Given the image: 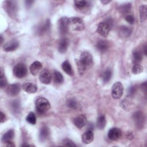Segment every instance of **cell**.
<instances>
[{"label":"cell","instance_id":"1","mask_svg":"<svg viewBox=\"0 0 147 147\" xmlns=\"http://www.w3.org/2000/svg\"><path fill=\"white\" fill-rule=\"evenodd\" d=\"M113 21L111 18L107 19L105 21L100 22L98 25V33L103 37H107L110 30L113 26Z\"/></svg>","mask_w":147,"mask_h":147},{"label":"cell","instance_id":"2","mask_svg":"<svg viewBox=\"0 0 147 147\" xmlns=\"http://www.w3.org/2000/svg\"><path fill=\"white\" fill-rule=\"evenodd\" d=\"M36 107L38 113L43 114L51 108V105L46 98L40 97L36 100Z\"/></svg>","mask_w":147,"mask_h":147},{"label":"cell","instance_id":"3","mask_svg":"<svg viewBox=\"0 0 147 147\" xmlns=\"http://www.w3.org/2000/svg\"><path fill=\"white\" fill-rule=\"evenodd\" d=\"M69 27L76 31H82L84 29L85 25L83 20L78 17H74L68 18Z\"/></svg>","mask_w":147,"mask_h":147},{"label":"cell","instance_id":"4","mask_svg":"<svg viewBox=\"0 0 147 147\" xmlns=\"http://www.w3.org/2000/svg\"><path fill=\"white\" fill-rule=\"evenodd\" d=\"M13 72L16 77L22 78L27 74V68L24 64L18 63L14 67Z\"/></svg>","mask_w":147,"mask_h":147},{"label":"cell","instance_id":"5","mask_svg":"<svg viewBox=\"0 0 147 147\" xmlns=\"http://www.w3.org/2000/svg\"><path fill=\"white\" fill-rule=\"evenodd\" d=\"M123 87L122 84L119 82L115 83L112 86L111 88L112 97L115 99H119L123 94Z\"/></svg>","mask_w":147,"mask_h":147},{"label":"cell","instance_id":"6","mask_svg":"<svg viewBox=\"0 0 147 147\" xmlns=\"http://www.w3.org/2000/svg\"><path fill=\"white\" fill-rule=\"evenodd\" d=\"M68 18L65 17H61L58 22V29L60 34L61 36L65 35L68 32Z\"/></svg>","mask_w":147,"mask_h":147},{"label":"cell","instance_id":"7","mask_svg":"<svg viewBox=\"0 0 147 147\" xmlns=\"http://www.w3.org/2000/svg\"><path fill=\"white\" fill-rule=\"evenodd\" d=\"M79 60L87 68L92 65L93 62V58L90 52L87 51H84L81 53Z\"/></svg>","mask_w":147,"mask_h":147},{"label":"cell","instance_id":"8","mask_svg":"<svg viewBox=\"0 0 147 147\" xmlns=\"http://www.w3.org/2000/svg\"><path fill=\"white\" fill-rule=\"evenodd\" d=\"M133 118L138 128L141 129L143 127L145 122V117L142 112L137 111L134 113L133 115Z\"/></svg>","mask_w":147,"mask_h":147},{"label":"cell","instance_id":"9","mask_svg":"<svg viewBox=\"0 0 147 147\" xmlns=\"http://www.w3.org/2000/svg\"><path fill=\"white\" fill-rule=\"evenodd\" d=\"M21 90L20 85L17 83L10 84L6 88V93L10 96H15L17 95Z\"/></svg>","mask_w":147,"mask_h":147},{"label":"cell","instance_id":"10","mask_svg":"<svg viewBox=\"0 0 147 147\" xmlns=\"http://www.w3.org/2000/svg\"><path fill=\"white\" fill-rule=\"evenodd\" d=\"M39 79L40 81L44 84H49L51 81V75L49 71L46 69H43L40 73Z\"/></svg>","mask_w":147,"mask_h":147},{"label":"cell","instance_id":"11","mask_svg":"<svg viewBox=\"0 0 147 147\" xmlns=\"http://www.w3.org/2000/svg\"><path fill=\"white\" fill-rule=\"evenodd\" d=\"M122 136L121 129L117 127H113L109 130L108 132V137L113 141H116L120 138Z\"/></svg>","mask_w":147,"mask_h":147},{"label":"cell","instance_id":"12","mask_svg":"<svg viewBox=\"0 0 147 147\" xmlns=\"http://www.w3.org/2000/svg\"><path fill=\"white\" fill-rule=\"evenodd\" d=\"M74 123L77 127L80 129L86 125L87 118L84 115L80 114L74 118Z\"/></svg>","mask_w":147,"mask_h":147},{"label":"cell","instance_id":"13","mask_svg":"<svg viewBox=\"0 0 147 147\" xmlns=\"http://www.w3.org/2000/svg\"><path fill=\"white\" fill-rule=\"evenodd\" d=\"M42 68V64L38 61H34L30 65V71L33 75L36 76L40 72Z\"/></svg>","mask_w":147,"mask_h":147},{"label":"cell","instance_id":"14","mask_svg":"<svg viewBox=\"0 0 147 147\" xmlns=\"http://www.w3.org/2000/svg\"><path fill=\"white\" fill-rule=\"evenodd\" d=\"M94 134L92 130H87L84 133L82 137V141L83 143L86 144H88L92 142L94 140Z\"/></svg>","mask_w":147,"mask_h":147},{"label":"cell","instance_id":"15","mask_svg":"<svg viewBox=\"0 0 147 147\" xmlns=\"http://www.w3.org/2000/svg\"><path fill=\"white\" fill-rule=\"evenodd\" d=\"M19 46V42L17 40H12L3 46V49L6 52H11L15 51Z\"/></svg>","mask_w":147,"mask_h":147},{"label":"cell","instance_id":"16","mask_svg":"<svg viewBox=\"0 0 147 147\" xmlns=\"http://www.w3.org/2000/svg\"><path fill=\"white\" fill-rule=\"evenodd\" d=\"M22 87L25 92L29 94L35 93L37 91V86L32 83H25L22 84Z\"/></svg>","mask_w":147,"mask_h":147},{"label":"cell","instance_id":"17","mask_svg":"<svg viewBox=\"0 0 147 147\" xmlns=\"http://www.w3.org/2000/svg\"><path fill=\"white\" fill-rule=\"evenodd\" d=\"M68 40L66 38H63L60 40L59 45H58V50L59 52L61 53H65L68 47Z\"/></svg>","mask_w":147,"mask_h":147},{"label":"cell","instance_id":"18","mask_svg":"<svg viewBox=\"0 0 147 147\" xmlns=\"http://www.w3.org/2000/svg\"><path fill=\"white\" fill-rule=\"evenodd\" d=\"M118 32L119 34V36L122 37H127L130 36L131 30L130 28L126 26H120L118 30Z\"/></svg>","mask_w":147,"mask_h":147},{"label":"cell","instance_id":"19","mask_svg":"<svg viewBox=\"0 0 147 147\" xmlns=\"http://www.w3.org/2000/svg\"><path fill=\"white\" fill-rule=\"evenodd\" d=\"M49 129L48 128L47 126H42L39 132V139L41 141H45L48 137L49 136Z\"/></svg>","mask_w":147,"mask_h":147},{"label":"cell","instance_id":"20","mask_svg":"<svg viewBox=\"0 0 147 147\" xmlns=\"http://www.w3.org/2000/svg\"><path fill=\"white\" fill-rule=\"evenodd\" d=\"M109 47L108 42L105 40H100L96 44V48L101 52H106L108 49Z\"/></svg>","mask_w":147,"mask_h":147},{"label":"cell","instance_id":"21","mask_svg":"<svg viewBox=\"0 0 147 147\" xmlns=\"http://www.w3.org/2000/svg\"><path fill=\"white\" fill-rule=\"evenodd\" d=\"M14 137V131L13 129H10L7 131L2 136V141L3 142H7L8 141H11V140Z\"/></svg>","mask_w":147,"mask_h":147},{"label":"cell","instance_id":"22","mask_svg":"<svg viewBox=\"0 0 147 147\" xmlns=\"http://www.w3.org/2000/svg\"><path fill=\"white\" fill-rule=\"evenodd\" d=\"M61 67L63 70L68 75L71 76L74 74V71L72 70V67L70 63L68 61H64L61 64Z\"/></svg>","mask_w":147,"mask_h":147},{"label":"cell","instance_id":"23","mask_svg":"<svg viewBox=\"0 0 147 147\" xmlns=\"http://www.w3.org/2000/svg\"><path fill=\"white\" fill-rule=\"evenodd\" d=\"M133 62L135 64H139L142 59V54L140 51H135L133 52Z\"/></svg>","mask_w":147,"mask_h":147},{"label":"cell","instance_id":"24","mask_svg":"<svg viewBox=\"0 0 147 147\" xmlns=\"http://www.w3.org/2000/svg\"><path fill=\"white\" fill-rule=\"evenodd\" d=\"M50 28V22L49 20L46 21L43 24L40 25L37 28V33L40 34L46 32Z\"/></svg>","mask_w":147,"mask_h":147},{"label":"cell","instance_id":"25","mask_svg":"<svg viewBox=\"0 0 147 147\" xmlns=\"http://www.w3.org/2000/svg\"><path fill=\"white\" fill-rule=\"evenodd\" d=\"M106 125V118L103 115H100L98 117L96 121V126L99 129H103Z\"/></svg>","mask_w":147,"mask_h":147},{"label":"cell","instance_id":"26","mask_svg":"<svg viewBox=\"0 0 147 147\" xmlns=\"http://www.w3.org/2000/svg\"><path fill=\"white\" fill-rule=\"evenodd\" d=\"M140 11V20L141 22L144 21L146 19L147 17V12H146V5H141L139 8Z\"/></svg>","mask_w":147,"mask_h":147},{"label":"cell","instance_id":"27","mask_svg":"<svg viewBox=\"0 0 147 147\" xmlns=\"http://www.w3.org/2000/svg\"><path fill=\"white\" fill-rule=\"evenodd\" d=\"M112 71L110 68L106 69L102 74V80L105 83L108 82L111 78Z\"/></svg>","mask_w":147,"mask_h":147},{"label":"cell","instance_id":"28","mask_svg":"<svg viewBox=\"0 0 147 147\" xmlns=\"http://www.w3.org/2000/svg\"><path fill=\"white\" fill-rule=\"evenodd\" d=\"M53 78H54L55 83H57V84H61L64 81V78H63L62 74L57 71H54Z\"/></svg>","mask_w":147,"mask_h":147},{"label":"cell","instance_id":"29","mask_svg":"<svg viewBox=\"0 0 147 147\" xmlns=\"http://www.w3.org/2000/svg\"><path fill=\"white\" fill-rule=\"evenodd\" d=\"M75 63H76V67L78 68V71L79 75H82L84 74L85 70L86 69V67L80 62V61L79 60L76 59Z\"/></svg>","mask_w":147,"mask_h":147},{"label":"cell","instance_id":"30","mask_svg":"<svg viewBox=\"0 0 147 147\" xmlns=\"http://www.w3.org/2000/svg\"><path fill=\"white\" fill-rule=\"evenodd\" d=\"M26 121L32 125H35L36 123V117L33 112H30L26 118Z\"/></svg>","mask_w":147,"mask_h":147},{"label":"cell","instance_id":"31","mask_svg":"<svg viewBox=\"0 0 147 147\" xmlns=\"http://www.w3.org/2000/svg\"><path fill=\"white\" fill-rule=\"evenodd\" d=\"M7 80L5 77V75L3 73V70H1V75H0V87L1 88L5 87L7 85Z\"/></svg>","mask_w":147,"mask_h":147},{"label":"cell","instance_id":"32","mask_svg":"<svg viewBox=\"0 0 147 147\" xmlns=\"http://www.w3.org/2000/svg\"><path fill=\"white\" fill-rule=\"evenodd\" d=\"M131 8V3H126L121 5L119 7V11L122 13H126L128 12Z\"/></svg>","mask_w":147,"mask_h":147},{"label":"cell","instance_id":"33","mask_svg":"<svg viewBox=\"0 0 147 147\" xmlns=\"http://www.w3.org/2000/svg\"><path fill=\"white\" fill-rule=\"evenodd\" d=\"M67 106L72 109H76L78 107L77 102L74 99H69L67 102Z\"/></svg>","mask_w":147,"mask_h":147},{"label":"cell","instance_id":"34","mask_svg":"<svg viewBox=\"0 0 147 147\" xmlns=\"http://www.w3.org/2000/svg\"><path fill=\"white\" fill-rule=\"evenodd\" d=\"M143 71V67L140 64H135L132 67V72L134 74H139Z\"/></svg>","mask_w":147,"mask_h":147},{"label":"cell","instance_id":"35","mask_svg":"<svg viewBox=\"0 0 147 147\" xmlns=\"http://www.w3.org/2000/svg\"><path fill=\"white\" fill-rule=\"evenodd\" d=\"M75 5L76 7L78 9H83L87 5V2L86 1H75Z\"/></svg>","mask_w":147,"mask_h":147},{"label":"cell","instance_id":"36","mask_svg":"<svg viewBox=\"0 0 147 147\" xmlns=\"http://www.w3.org/2000/svg\"><path fill=\"white\" fill-rule=\"evenodd\" d=\"M11 107L12 110L14 112H18L20 110V103L18 102V100H14L11 103Z\"/></svg>","mask_w":147,"mask_h":147},{"label":"cell","instance_id":"37","mask_svg":"<svg viewBox=\"0 0 147 147\" xmlns=\"http://www.w3.org/2000/svg\"><path fill=\"white\" fill-rule=\"evenodd\" d=\"M63 145L64 146H76V145L75 144V143L72 141L68 138H66L63 140Z\"/></svg>","mask_w":147,"mask_h":147},{"label":"cell","instance_id":"38","mask_svg":"<svg viewBox=\"0 0 147 147\" xmlns=\"http://www.w3.org/2000/svg\"><path fill=\"white\" fill-rule=\"evenodd\" d=\"M126 21L130 24H133L134 22V18L131 15H127L125 17Z\"/></svg>","mask_w":147,"mask_h":147},{"label":"cell","instance_id":"39","mask_svg":"<svg viewBox=\"0 0 147 147\" xmlns=\"http://www.w3.org/2000/svg\"><path fill=\"white\" fill-rule=\"evenodd\" d=\"M5 119H6L5 115L2 111H1V123H2L3 122H4Z\"/></svg>","mask_w":147,"mask_h":147},{"label":"cell","instance_id":"40","mask_svg":"<svg viewBox=\"0 0 147 147\" xmlns=\"http://www.w3.org/2000/svg\"><path fill=\"white\" fill-rule=\"evenodd\" d=\"M25 2L26 6H28V7H29L32 5L33 1H26Z\"/></svg>","mask_w":147,"mask_h":147},{"label":"cell","instance_id":"41","mask_svg":"<svg viewBox=\"0 0 147 147\" xmlns=\"http://www.w3.org/2000/svg\"><path fill=\"white\" fill-rule=\"evenodd\" d=\"M5 144H6V146H15V145L11 141H8Z\"/></svg>","mask_w":147,"mask_h":147},{"label":"cell","instance_id":"42","mask_svg":"<svg viewBox=\"0 0 147 147\" xmlns=\"http://www.w3.org/2000/svg\"><path fill=\"white\" fill-rule=\"evenodd\" d=\"M135 91V87L134 86L133 87H130V88H129V93L130 94H133V92Z\"/></svg>","mask_w":147,"mask_h":147},{"label":"cell","instance_id":"43","mask_svg":"<svg viewBox=\"0 0 147 147\" xmlns=\"http://www.w3.org/2000/svg\"><path fill=\"white\" fill-rule=\"evenodd\" d=\"M100 2H101V3H102L103 4L106 5V4H107V3H109V2H110L111 1H101Z\"/></svg>","mask_w":147,"mask_h":147},{"label":"cell","instance_id":"44","mask_svg":"<svg viewBox=\"0 0 147 147\" xmlns=\"http://www.w3.org/2000/svg\"><path fill=\"white\" fill-rule=\"evenodd\" d=\"M144 53H145V55H146V45H145V47H144Z\"/></svg>","mask_w":147,"mask_h":147},{"label":"cell","instance_id":"45","mask_svg":"<svg viewBox=\"0 0 147 147\" xmlns=\"http://www.w3.org/2000/svg\"><path fill=\"white\" fill-rule=\"evenodd\" d=\"M1 43L2 44V42H3V38H2V36H1Z\"/></svg>","mask_w":147,"mask_h":147}]
</instances>
